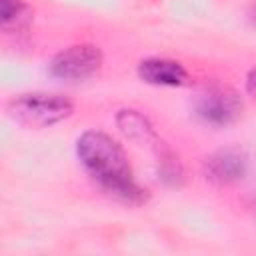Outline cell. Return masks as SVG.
<instances>
[{
	"label": "cell",
	"instance_id": "6da1fadb",
	"mask_svg": "<svg viewBox=\"0 0 256 256\" xmlns=\"http://www.w3.org/2000/svg\"><path fill=\"white\" fill-rule=\"evenodd\" d=\"M76 154L86 172L114 198L126 204H144L146 190L134 180L130 162L122 146L100 130L84 132L76 142Z\"/></svg>",
	"mask_w": 256,
	"mask_h": 256
},
{
	"label": "cell",
	"instance_id": "7a4b0ae2",
	"mask_svg": "<svg viewBox=\"0 0 256 256\" xmlns=\"http://www.w3.org/2000/svg\"><path fill=\"white\" fill-rule=\"evenodd\" d=\"M74 106L68 98L50 92H28L8 102V114L18 124L30 128H48L72 114Z\"/></svg>",
	"mask_w": 256,
	"mask_h": 256
},
{
	"label": "cell",
	"instance_id": "3957f363",
	"mask_svg": "<svg viewBox=\"0 0 256 256\" xmlns=\"http://www.w3.org/2000/svg\"><path fill=\"white\" fill-rule=\"evenodd\" d=\"M102 68V52L92 44H74L62 52H58L50 64L48 72L66 82H80L96 76Z\"/></svg>",
	"mask_w": 256,
	"mask_h": 256
},
{
	"label": "cell",
	"instance_id": "277c9868",
	"mask_svg": "<svg viewBox=\"0 0 256 256\" xmlns=\"http://www.w3.org/2000/svg\"><path fill=\"white\" fill-rule=\"evenodd\" d=\"M194 114L204 124L228 126L242 114V100L228 86H210L196 96Z\"/></svg>",
	"mask_w": 256,
	"mask_h": 256
},
{
	"label": "cell",
	"instance_id": "5b68a950",
	"mask_svg": "<svg viewBox=\"0 0 256 256\" xmlns=\"http://www.w3.org/2000/svg\"><path fill=\"white\" fill-rule=\"evenodd\" d=\"M246 158L236 150H218L204 162V174L210 182L226 186L242 180L246 176Z\"/></svg>",
	"mask_w": 256,
	"mask_h": 256
},
{
	"label": "cell",
	"instance_id": "8992f818",
	"mask_svg": "<svg viewBox=\"0 0 256 256\" xmlns=\"http://www.w3.org/2000/svg\"><path fill=\"white\" fill-rule=\"evenodd\" d=\"M138 76L154 86H180L186 82V68L168 58H146L138 66Z\"/></svg>",
	"mask_w": 256,
	"mask_h": 256
},
{
	"label": "cell",
	"instance_id": "52a82bcc",
	"mask_svg": "<svg viewBox=\"0 0 256 256\" xmlns=\"http://www.w3.org/2000/svg\"><path fill=\"white\" fill-rule=\"evenodd\" d=\"M30 18H32V12L28 4H24L22 0H0V20H2L4 32L26 26Z\"/></svg>",
	"mask_w": 256,
	"mask_h": 256
},
{
	"label": "cell",
	"instance_id": "ba28073f",
	"mask_svg": "<svg viewBox=\"0 0 256 256\" xmlns=\"http://www.w3.org/2000/svg\"><path fill=\"white\" fill-rule=\"evenodd\" d=\"M116 120H118L120 130L132 140H148V138L154 136L150 124L146 122V118L140 116L136 110H120Z\"/></svg>",
	"mask_w": 256,
	"mask_h": 256
},
{
	"label": "cell",
	"instance_id": "9c48e42d",
	"mask_svg": "<svg viewBox=\"0 0 256 256\" xmlns=\"http://www.w3.org/2000/svg\"><path fill=\"white\" fill-rule=\"evenodd\" d=\"M160 172H162V178H164L168 184H176V180H180V176H182L180 164H178L174 158H166V160H162V168H160Z\"/></svg>",
	"mask_w": 256,
	"mask_h": 256
},
{
	"label": "cell",
	"instance_id": "30bf717a",
	"mask_svg": "<svg viewBox=\"0 0 256 256\" xmlns=\"http://www.w3.org/2000/svg\"><path fill=\"white\" fill-rule=\"evenodd\" d=\"M248 88H250L252 92H256V68L250 70V74H248Z\"/></svg>",
	"mask_w": 256,
	"mask_h": 256
},
{
	"label": "cell",
	"instance_id": "8fae6325",
	"mask_svg": "<svg viewBox=\"0 0 256 256\" xmlns=\"http://www.w3.org/2000/svg\"><path fill=\"white\" fill-rule=\"evenodd\" d=\"M252 20L256 22V4H254V10H252Z\"/></svg>",
	"mask_w": 256,
	"mask_h": 256
}]
</instances>
